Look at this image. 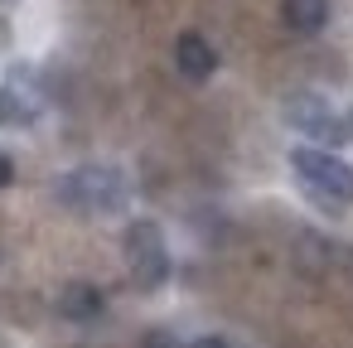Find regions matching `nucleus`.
Listing matches in <instances>:
<instances>
[{
	"instance_id": "obj_1",
	"label": "nucleus",
	"mask_w": 353,
	"mask_h": 348,
	"mask_svg": "<svg viewBox=\"0 0 353 348\" xmlns=\"http://www.w3.org/2000/svg\"><path fill=\"white\" fill-rule=\"evenodd\" d=\"M54 198L73 213L107 218V213H121L131 203V179L117 165H78L54 184Z\"/></svg>"
},
{
	"instance_id": "obj_2",
	"label": "nucleus",
	"mask_w": 353,
	"mask_h": 348,
	"mask_svg": "<svg viewBox=\"0 0 353 348\" xmlns=\"http://www.w3.org/2000/svg\"><path fill=\"white\" fill-rule=\"evenodd\" d=\"M290 170L300 174V184L319 198V203H353V165H343L339 155L319 150V145H295L290 150Z\"/></svg>"
},
{
	"instance_id": "obj_3",
	"label": "nucleus",
	"mask_w": 353,
	"mask_h": 348,
	"mask_svg": "<svg viewBox=\"0 0 353 348\" xmlns=\"http://www.w3.org/2000/svg\"><path fill=\"white\" fill-rule=\"evenodd\" d=\"M121 252H126V266H131V280L141 290H160L170 280V247H165V232L160 223L150 218H136L121 237Z\"/></svg>"
},
{
	"instance_id": "obj_4",
	"label": "nucleus",
	"mask_w": 353,
	"mask_h": 348,
	"mask_svg": "<svg viewBox=\"0 0 353 348\" xmlns=\"http://www.w3.org/2000/svg\"><path fill=\"white\" fill-rule=\"evenodd\" d=\"M281 116H285L290 131L310 136L314 145H343V141H348L343 116H339L324 97H314V92H295V97H285V102H281Z\"/></svg>"
},
{
	"instance_id": "obj_5",
	"label": "nucleus",
	"mask_w": 353,
	"mask_h": 348,
	"mask_svg": "<svg viewBox=\"0 0 353 348\" xmlns=\"http://www.w3.org/2000/svg\"><path fill=\"white\" fill-rule=\"evenodd\" d=\"M174 68H179V78H189V83H208L213 73H218V49L203 39V34H179L174 39Z\"/></svg>"
},
{
	"instance_id": "obj_6",
	"label": "nucleus",
	"mask_w": 353,
	"mask_h": 348,
	"mask_svg": "<svg viewBox=\"0 0 353 348\" xmlns=\"http://www.w3.org/2000/svg\"><path fill=\"white\" fill-rule=\"evenodd\" d=\"M59 314L63 319H73V324H92V319H102V309H107V295L97 290V285H88V280H68L63 290H59Z\"/></svg>"
},
{
	"instance_id": "obj_7",
	"label": "nucleus",
	"mask_w": 353,
	"mask_h": 348,
	"mask_svg": "<svg viewBox=\"0 0 353 348\" xmlns=\"http://www.w3.org/2000/svg\"><path fill=\"white\" fill-rule=\"evenodd\" d=\"M281 20L295 34H319L329 25V0H281Z\"/></svg>"
},
{
	"instance_id": "obj_8",
	"label": "nucleus",
	"mask_w": 353,
	"mask_h": 348,
	"mask_svg": "<svg viewBox=\"0 0 353 348\" xmlns=\"http://www.w3.org/2000/svg\"><path fill=\"white\" fill-rule=\"evenodd\" d=\"M30 121H34V107L15 88H0V126H30Z\"/></svg>"
},
{
	"instance_id": "obj_9",
	"label": "nucleus",
	"mask_w": 353,
	"mask_h": 348,
	"mask_svg": "<svg viewBox=\"0 0 353 348\" xmlns=\"http://www.w3.org/2000/svg\"><path fill=\"white\" fill-rule=\"evenodd\" d=\"M141 348H179V343H174V334H170V329H150V334L141 338Z\"/></svg>"
},
{
	"instance_id": "obj_10",
	"label": "nucleus",
	"mask_w": 353,
	"mask_h": 348,
	"mask_svg": "<svg viewBox=\"0 0 353 348\" xmlns=\"http://www.w3.org/2000/svg\"><path fill=\"white\" fill-rule=\"evenodd\" d=\"M10 184H15V160L0 150V189H10Z\"/></svg>"
},
{
	"instance_id": "obj_11",
	"label": "nucleus",
	"mask_w": 353,
	"mask_h": 348,
	"mask_svg": "<svg viewBox=\"0 0 353 348\" xmlns=\"http://www.w3.org/2000/svg\"><path fill=\"white\" fill-rule=\"evenodd\" d=\"M189 348H232V343H228V338H218V334H203V338H194Z\"/></svg>"
},
{
	"instance_id": "obj_12",
	"label": "nucleus",
	"mask_w": 353,
	"mask_h": 348,
	"mask_svg": "<svg viewBox=\"0 0 353 348\" xmlns=\"http://www.w3.org/2000/svg\"><path fill=\"white\" fill-rule=\"evenodd\" d=\"M343 126H348V136H353V116H348V121H343Z\"/></svg>"
},
{
	"instance_id": "obj_13",
	"label": "nucleus",
	"mask_w": 353,
	"mask_h": 348,
	"mask_svg": "<svg viewBox=\"0 0 353 348\" xmlns=\"http://www.w3.org/2000/svg\"><path fill=\"white\" fill-rule=\"evenodd\" d=\"M0 6H15V0H0Z\"/></svg>"
}]
</instances>
